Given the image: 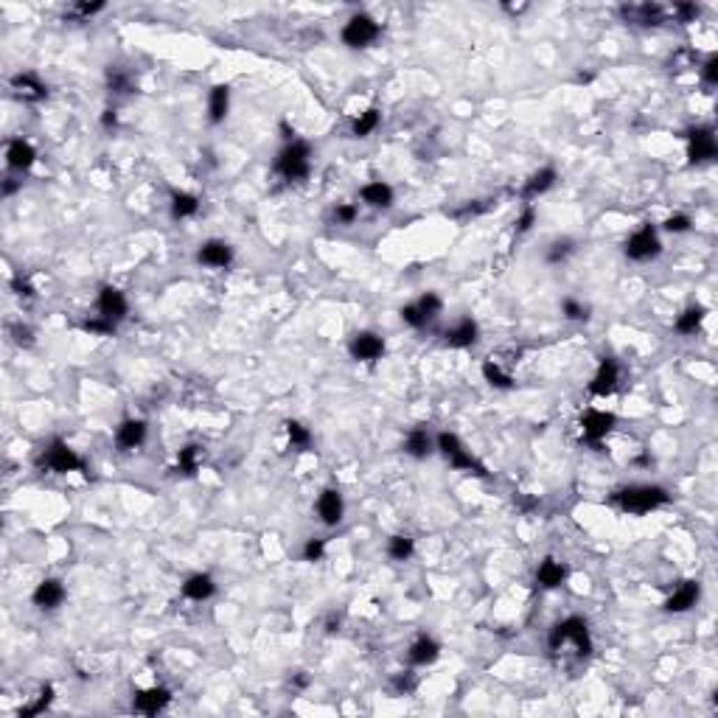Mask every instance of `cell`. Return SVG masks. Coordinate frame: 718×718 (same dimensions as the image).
Here are the masks:
<instances>
[{
    "mask_svg": "<svg viewBox=\"0 0 718 718\" xmlns=\"http://www.w3.org/2000/svg\"><path fill=\"white\" fill-rule=\"evenodd\" d=\"M438 449L444 452V458L455 466V469H463V471H474V474H485V469L463 449V444L458 441V435H452V432H444L441 438H438Z\"/></svg>",
    "mask_w": 718,
    "mask_h": 718,
    "instance_id": "obj_4",
    "label": "cell"
},
{
    "mask_svg": "<svg viewBox=\"0 0 718 718\" xmlns=\"http://www.w3.org/2000/svg\"><path fill=\"white\" fill-rule=\"evenodd\" d=\"M401 320H404L407 326H413V329H421V326H427V320L421 318V312L416 309V306H404V309H401Z\"/></svg>",
    "mask_w": 718,
    "mask_h": 718,
    "instance_id": "obj_42",
    "label": "cell"
},
{
    "mask_svg": "<svg viewBox=\"0 0 718 718\" xmlns=\"http://www.w3.org/2000/svg\"><path fill=\"white\" fill-rule=\"evenodd\" d=\"M618 502L629 514H648V510L668 502V494L657 485H632V488L618 491Z\"/></svg>",
    "mask_w": 718,
    "mask_h": 718,
    "instance_id": "obj_1",
    "label": "cell"
},
{
    "mask_svg": "<svg viewBox=\"0 0 718 718\" xmlns=\"http://www.w3.org/2000/svg\"><path fill=\"white\" fill-rule=\"evenodd\" d=\"M382 354H384V343H382L376 334H370V331H362V334H357V337L351 340V357H354V359L373 362V359H379Z\"/></svg>",
    "mask_w": 718,
    "mask_h": 718,
    "instance_id": "obj_11",
    "label": "cell"
},
{
    "mask_svg": "<svg viewBox=\"0 0 718 718\" xmlns=\"http://www.w3.org/2000/svg\"><path fill=\"white\" fill-rule=\"evenodd\" d=\"M84 331H90V334H113V331H116V323L98 315V318H93V320L84 323Z\"/></svg>",
    "mask_w": 718,
    "mask_h": 718,
    "instance_id": "obj_38",
    "label": "cell"
},
{
    "mask_svg": "<svg viewBox=\"0 0 718 718\" xmlns=\"http://www.w3.org/2000/svg\"><path fill=\"white\" fill-rule=\"evenodd\" d=\"M676 15H679V20H693L696 15H699V9L696 6H690V3H682V6H676Z\"/></svg>",
    "mask_w": 718,
    "mask_h": 718,
    "instance_id": "obj_50",
    "label": "cell"
},
{
    "mask_svg": "<svg viewBox=\"0 0 718 718\" xmlns=\"http://www.w3.org/2000/svg\"><path fill=\"white\" fill-rule=\"evenodd\" d=\"M15 188H17V182H12V180H6V185H3V194L9 196V194H15Z\"/></svg>",
    "mask_w": 718,
    "mask_h": 718,
    "instance_id": "obj_56",
    "label": "cell"
},
{
    "mask_svg": "<svg viewBox=\"0 0 718 718\" xmlns=\"http://www.w3.org/2000/svg\"><path fill=\"white\" fill-rule=\"evenodd\" d=\"M564 643H572L581 657H586V654L592 651V640H589L586 623H584L581 618H567V621H561V623L553 629V634H550V648L559 651Z\"/></svg>",
    "mask_w": 718,
    "mask_h": 718,
    "instance_id": "obj_2",
    "label": "cell"
},
{
    "mask_svg": "<svg viewBox=\"0 0 718 718\" xmlns=\"http://www.w3.org/2000/svg\"><path fill=\"white\" fill-rule=\"evenodd\" d=\"M309 155L312 152L303 141H292L289 146L281 149V155L275 160L278 174H283L286 180H303L306 174H309Z\"/></svg>",
    "mask_w": 718,
    "mask_h": 718,
    "instance_id": "obj_3",
    "label": "cell"
},
{
    "mask_svg": "<svg viewBox=\"0 0 718 718\" xmlns=\"http://www.w3.org/2000/svg\"><path fill=\"white\" fill-rule=\"evenodd\" d=\"M15 289H17V295H26V297H31L34 292H31V286L29 283H23V281H15Z\"/></svg>",
    "mask_w": 718,
    "mask_h": 718,
    "instance_id": "obj_54",
    "label": "cell"
},
{
    "mask_svg": "<svg viewBox=\"0 0 718 718\" xmlns=\"http://www.w3.org/2000/svg\"><path fill=\"white\" fill-rule=\"evenodd\" d=\"M143 438H146V424L143 421H124L118 427V435H116L121 449H135V446L143 444Z\"/></svg>",
    "mask_w": 718,
    "mask_h": 718,
    "instance_id": "obj_20",
    "label": "cell"
},
{
    "mask_svg": "<svg viewBox=\"0 0 718 718\" xmlns=\"http://www.w3.org/2000/svg\"><path fill=\"white\" fill-rule=\"evenodd\" d=\"M533 222H536V211H533V208H525L522 217L517 219V231H520V233H528V231L533 228Z\"/></svg>",
    "mask_w": 718,
    "mask_h": 718,
    "instance_id": "obj_47",
    "label": "cell"
},
{
    "mask_svg": "<svg viewBox=\"0 0 718 718\" xmlns=\"http://www.w3.org/2000/svg\"><path fill=\"white\" fill-rule=\"evenodd\" d=\"M553 182H556V171H553V169H542V171H536V174L528 180V185H525V196L545 194L547 188H553Z\"/></svg>",
    "mask_w": 718,
    "mask_h": 718,
    "instance_id": "obj_30",
    "label": "cell"
},
{
    "mask_svg": "<svg viewBox=\"0 0 718 718\" xmlns=\"http://www.w3.org/2000/svg\"><path fill=\"white\" fill-rule=\"evenodd\" d=\"M564 315L570 320H586L589 309H586V306H581V303H575V300H564Z\"/></svg>",
    "mask_w": 718,
    "mask_h": 718,
    "instance_id": "obj_43",
    "label": "cell"
},
{
    "mask_svg": "<svg viewBox=\"0 0 718 718\" xmlns=\"http://www.w3.org/2000/svg\"><path fill=\"white\" fill-rule=\"evenodd\" d=\"M564 578H567V570H564L559 561L547 559V561H542V564H539L536 581H539L545 589H556V586H561V584H564Z\"/></svg>",
    "mask_w": 718,
    "mask_h": 718,
    "instance_id": "obj_24",
    "label": "cell"
},
{
    "mask_svg": "<svg viewBox=\"0 0 718 718\" xmlns=\"http://www.w3.org/2000/svg\"><path fill=\"white\" fill-rule=\"evenodd\" d=\"M477 343V323L474 320H460L452 331H446V345L452 348H466Z\"/></svg>",
    "mask_w": 718,
    "mask_h": 718,
    "instance_id": "obj_23",
    "label": "cell"
},
{
    "mask_svg": "<svg viewBox=\"0 0 718 718\" xmlns=\"http://www.w3.org/2000/svg\"><path fill=\"white\" fill-rule=\"evenodd\" d=\"M572 250H575V247H572V242H570V239H564V242H553V244H550V253H547V261L559 264V261H564Z\"/></svg>",
    "mask_w": 718,
    "mask_h": 718,
    "instance_id": "obj_39",
    "label": "cell"
},
{
    "mask_svg": "<svg viewBox=\"0 0 718 718\" xmlns=\"http://www.w3.org/2000/svg\"><path fill=\"white\" fill-rule=\"evenodd\" d=\"M306 685H309V679H306L303 673H297V676H295V687H306Z\"/></svg>",
    "mask_w": 718,
    "mask_h": 718,
    "instance_id": "obj_55",
    "label": "cell"
},
{
    "mask_svg": "<svg viewBox=\"0 0 718 718\" xmlns=\"http://www.w3.org/2000/svg\"><path fill=\"white\" fill-rule=\"evenodd\" d=\"M699 584L696 581H685L668 600H665V609L668 611H687L690 606H696V600H699Z\"/></svg>",
    "mask_w": 718,
    "mask_h": 718,
    "instance_id": "obj_16",
    "label": "cell"
},
{
    "mask_svg": "<svg viewBox=\"0 0 718 718\" xmlns=\"http://www.w3.org/2000/svg\"><path fill=\"white\" fill-rule=\"evenodd\" d=\"M196 469H199V446L180 449V471L182 474H194Z\"/></svg>",
    "mask_w": 718,
    "mask_h": 718,
    "instance_id": "obj_37",
    "label": "cell"
},
{
    "mask_svg": "<svg viewBox=\"0 0 718 718\" xmlns=\"http://www.w3.org/2000/svg\"><path fill=\"white\" fill-rule=\"evenodd\" d=\"M214 589H217L214 578H211V575H205V572H196V575H191V578L182 584V592H185V598H191V600H205V598H211V595H214Z\"/></svg>",
    "mask_w": 718,
    "mask_h": 718,
    "instance_id": "obj_18",
    "label": "cell"
},
{
    "mask_svg": "<svg viewBox=\"0 0 718 718\" xmlns=\"http://www.w3.org/2000/svg\"><path fill=\"white\" fill-rule=\"evenodd\" d=\"M376 127H379V113H376V110H365V113L354 121V135H357V138H368Z\"/></svg>",
    "mask_w": 718,
    "mask_h": 718,
    "instance_id": "obj_33",
    "label": "cell"
},
{
    "mask_svg": "<svg viewBox=\"0 0 718 718\" xmlns=\"http://www.w3.org/2000/svg\"><path fill=\"white\" fill-rule=\"evenodd\" d=\"M618 376H621L618 362H614V359H603L600 368H598V373H595V379H592V384H589V393H595V396H609L614 387H618Z\"/></svg>",
    "mask_w": 718,
    "mask_h": 718,
    "instance_id": "obj_12",
    "label": "cell"
},
{
    "mask_svg": "<svg viewBox=\"0 0 718 718\" xmlns=\"http://www.w3.org/2000/svg\"><path fill=\"white\" fill-rule=\"evenodd\" d=\"M107 79H110V87H113L116 93H130V79H127L118 68H113V70L107 73Z\"/></svg>",
    "mask_w": 718,
    "mask_h": 718,
    "instance_id": "obj_44",
    "label": "cell"
},
{
    "mask_svg": "<svg viewBox=\"0 0 718 718\" xmlns=\"http://www.w3.org/2000/svg\"><path fill=\"white\" fill-rule=\"evenodd\" d=\"M362 199L368 205H373V208H390V205H393V191L384 182H370V185L362 188Z\"/></svg>",
    "mask_w": 718,
    "mask_h": 718,
    "instance_id": "obj_26",
    "label": "cell"
},
{
    "mask_svg": "<svg viewBox=\"0 0 718 718\" xmlns=\"http://www.w3.org/2000/svg\"><path fill=\"white\" fill-rule=\"evenodd\" d=\"M379 37V23H373L368 15H357L343 29V42L348 48H365Z\"/></svg>",
    "mask_w": 718,
    "mask_h": 718,
    "instance_id": "obj_5",
    "label": "cell"
},
{
    "mask_svg": "<svg viewBox=\"0 0 718 718\" xmlns=\"http://www.w3.org/2000/svg\"><path fill=\"white\" fill-rule=\"evenodd\" d=\"M323 553H326L323 539H309V542H306V547H303L306 561H320V559H323Z\"/></svg>",
    "mask_w": 718,
    "mask_h": 718,
    "instance_id": "obj_41",
    "label": "cell"
},
{
    "mask_svg": "<svg viewBox=\"0 0 718 718\" xmlns=\"http://www.w3.org/2000/svg\"><path fill=\"white\" fill-rule=\"evenodd\" d=\"M62 598H65V586H62L59 581H54V578L42 581V584L34 589V603H37L40 609H54V606L62 603Z\"/></svg>",
    "mask_w": 718,
    "mask_h": 718,
    "instance_id": "obj_17",
    "label": "cell"
},
{
    "mask_svg": "<svg viewBox=\"0 0 718 718\" xmlns=\"http://www.w3.org/2000/svg\"><path fill=\"white\" fill-rule=\"evenodd\" d=\"M438 643L435 640H430V637H421V640H416L413 643V648H409V662H416V665H430V662H435L438 660Z\"/></svg>",
    "mask_w": 718,
    "mask_h": 718,
    "instance_id": "obj_25",
    "label": "cell"
},
{
    "mask_svg": "<svg viewBox=\"0 0 718 718\" xmlns=\"http://www.w3.org/2000/svg\"><path fill=\"white\" fill-rule=\"evenodd\" d=\"M101 9H104V3H79V6L70 9V15H76V17H90V15L101 12Z\"/></svg>",
    "mask_w": 718,
    "mask_h": 718,
    "instance_id": "obj_48",
    "label": "cell"
},
{
    "mask_svg": "<svg viewBox=\"0 0 718 718\" xmlns=\"http://www.w3.org/2000/svg\"><path fill=\"white\" fill-rule=\"evenodd\" d=\"M581 427H584V438L592 441V444H598V441L606 438L609 430L614 427V416H611V413H603V409H589V413L584 416V421H581Z\"/></svg>",
    "mask_w": 718,
    "mask_h": 718,
    "instance_id": "obj_10",
    "label": "cell"
},
{
    "mask_svg": "<svg viewBox=\"0 0 718 718\" xmlns=\"http://www.w3.org/2000/svg\"><path fill=\"white\" fill-rule=\"evenodd\" d=\"M12 87L17 90V95H23V98H29V101H37V98H42L48 90H45V84L34 76V73H20V76H15L12 79Z\"/></svg>",
    "mask_w": 718,
    "mask_h": 718,
    "instance_id": "obj_22",
    "label": "cell"
},
{
    "mask_svg": "<svg viewBox=\"0 0 718 718\" xmlns=\"http://www.w3.org/2000/svg\"><path fill=\"white\" fill-rule=\"evenodd\" d=\"M116 121H118L116 110H104V116H101V124H104V127H116Z\"/></svg>",
    "mask_w": 718,
    "mask_h": 718,
    "instance_id": "obj_53",
    "label": "cell"
},
{
    "mask_svg": "<svg viewBox=\"0 0 718 718\" xmlns=\"http://www.w3.org/2000/svg\"><path fill=\"white\" fill-rule=\"evenodd\" d=\"M704 79H707L710 84L718 81V56H710V59L704 62Z\"/></svg>",
    "mask_w": 718,
    "mask_h": 718,
    "instance_id": "obj_49",
    "label": "cell"
},
{
    "mask_svg": "<svg viewBox=\"0 0 718 718\" xmlns=\"http://www.w3.org/2000/svg\"><path fill=\"white\" fill-rule=\"evenodd\" d=\"M387 553H390V559H396V561L409 559V556H413V539H407V536H393V539H390V545H387Z\"/></svg>",
    "mask_w": 718,
    "mask_h": 718,
    "instance_id": "obj_34",
    "label": "cell"
},
{
    "mask_svg": "<svg viewBox=\"0 0 718 718\" xmlns=\"http://www.w3.org/2000/svg\"><path fill=\"white\" fill-rule=\"evenodd\" d=\"M199 208V199L194 194H174L171 196V214L177 219H185V217H194Z\"/></svg>",
    "mask_w": 718,
    "mask_h": 718,
    "instance_id": "obj_29",
    "label": "cell"
},
{
    "mask_svg": "<svg viewBox=\"0 0 718 718\" xmlns=\"http://www.w3.org/2000/svg\"><path fill=\"white\" fill-rule=\"evenodd\" d=\"M169 690L166 687H149V690H143V693H138L135 696V710L138 712H146V715H155V712H160L166 704H169Z\"/></svg>",
    "mask_w": 718,
    "mask_h": 718,
    "instance_id": "obj_14",
    "label": "cell"
},
{
    "mask_svg": "<svg viewBox=\"0 0 718 718\" xmlns=\"http://www.w3.org/2000/svg\"><path fill=\"white\" fill-rule=\"evenodd\" d=\"M286 432H289L292 446H297V449H309L312 435H309V430H306V427H300L297 421H289V424H286Z\"/></svg>",
    "mask_w": 718,
    "mask_h": 718,
    "instance_id": "obj_36",
    "label": "cell"
},
{
    "mask_svg": "<svg viewBox=\"0 0 718 718\" xmlns=\"http://www.w3.org/2000/svg\"><path fill=\"white\" fill-rule=\"evenodd\" d=\"M660 250H662V244H660V239H657V233H654L651 225H646L643 231H637V233L626 242V256L634 258V261H648V258L660 256Z\"/></svg>",
    "mask_w": 718,
    "mask_h": 718,
    "instance_id": "obj_7",
    "label": "cell"
},
{
    "mask_svg": "<svg viewBox=\"0 0 718 718\" xmlns=\"http://www.w3.org/2000/svg\"><path fill=\"white\" fill-rule=\"evenodd\" d=\"M623 17L632 20V23H640V26H657V23H662L665 12H662L660 6L643 3V6H632V9L626 6V9H623Z\"/></svg>",
    "mask_w": 718,
    "mask_h": 718,
    "instance_id": "obj_21",
    "label": "cell"
},
{
    "mask_svg": "<svg viewBox=\"0 0 718 718\" xmlns=\"http://www.w3.org/2000/svg\"><path fill=\"white\" fill-rule=\"evenodd\" d=\"M98 315L113 320V323H118L127 315V297L116 286H104L98 292Z\"/></svg>",
    "mask_w": 718,
    "mask_h": 718,
    "instance_id": "obj_8",
    "label": "cell"
},
{
    "mask_svg": "<svg viewBox=\"0 0 718 718\" xmlns=\"http://www.w3.org/2000/svg\"><path fill=\"white\" fill-rule=\"evenodd\" d=\"M45 466L51 469V471H56V474H68V471H81L84 469V463H81V458L68 446V444H62V441H54L48 449H45Z\"/></svg>",
    "mask_w": 718,
    "mask_h": 718,
    "instance_id": "obj_6",
    "label": "cell"
},
{
    "mask_svg": "<svg viewBox=\"0 0 718 718\" xmlns=\"http://www.w3.org/2000/svg\"><path fill=\"white\" fill-rule=\"evenodd\" d=\"M228 107H231V90L225 87V84H219V87H214L211 90V121L214 124H219L225 116H228Z\"/></svg>",
    "mask_w": 718,
    "mask_h": 718,
    "instance_id": "obj_28",
    "label": "cell"
},
{
    "mask_svg": "<svg viewBox=\"0 0 718 718\" xmlns=\"http://www.w3.org/2000/svg\"><path fill=\"white\" fill-rule=\"evenodd\" d=\"M687 141H690V149H687L690 163H704L715 157V138L710 130H690Z\"/></svg>",
    "mask_w": 718,
    "mask_h": 718,
    "instance_id": "obj_9",
    "label": "cell"
},
{
    "mask_svg": "<svg viewBox=\"0 0 718 718\" xmlns=\"http://www.w3.org/2000/svg\"><path fill=\"white\" fill-rule=\"evenodd\" d=\"M665 231H671V233H685V231H690V219H687L685 214H676V217H671V219L665 222Z\"/></svg>",
    "mask_w": 718,
    "mask_h": 718,
    "instance_id": "obj_45",
    "label": "cell"
},
{
    "mask_svg": "<svg viewBox=\"0 0 718 718\" xmlns=\"http://www.w3.org/2000/svg\"><path fill=\"white\" fill-rule=\"evenodd\" d=\"M483 376H485L488 384H494V387H499V390H508V387H510V376L499 368L497 359H488V362L483 365Z\"/></svg>",
    "mask_w": 718,
    "mask_h": 718,
    "instance_id": "obj_32",
    "label": "cell"
},
{
    "mask_svg": "<svg viewBox=\"0 0 718 718\" xmlns=\"http://www.w3.org/2000/svg\"><path fill=\"white\" fill-rule=\"evenodd\" d=\"M51 696H54V690H51V687H45V690L40 693V699H37L31 707H26L20 715H23V718H29V715H37V712H42V710L51 704Z\"/></svg>",
    "mask_w": 718,
    "mask_h": 718,
    "instance_id": "obj_40",
    "label": "cell"
},
{
    "mask_svg": "<svg viewBox=\"0 0 718 718\" xmlns=\"http://www.w3.org/2000/svg\"><path fill=\"white\" fill-rule=\"evenodd\" d=\"M334 219H337L340 225H351V222L357 219V208H354V205H337Z\"/></svg>",
    "mask_w": 718,
    "mask_h": 718,
    "instance_id": "obj_46",
    "label": "cell"
},
{
    "mask_svg": "<svg viewBox=\"0 0 718 718\" xmlns=\"http://www.w3.org/2000/svg\"><path fill=\"white\" fill-rule=\"evenodd\" d=\"M15 340H17L20 345H31V331L23 329V326H17V329H15Z\"/></svg>",
    "mask_w": 718,
    "mask_h": 718,
    "instance_id": "obj_51",
    "label": "cell"
},
{
    "mask_svg": "<svg viewBox=\"0 0 718 718\" xmlns=\"http://www.w3.org/2000/svg\"><path fill=\"white\" fill-rule=\"evenodd\" d=\"M404 449H407V455H413V458H427L432 452V438L427 435V430H413L407 435Z\"/></svg>",
    "mask_w": 718,
    "mask_h": 718,
    "instance_id": "obj_27",
    "label": "cell"
},
{
    "mask_svg": "<svg viewBox=\"0 0 718 718\" xmlns=\"http://www.w3.org/2000/svg\"><path fill=\"white\" fill-rule=\"evenodd\" d=\"M701 318H704V309H701V306H690L687 312H682V315H679V320H676V331H682V334H693V331L701 326Z\"/></svg>",
    "mask_w": 718,
    "mask_h": 718,
    "instance_id": "obj_31",
    "label": "cell"
},
{
    "mask_svg": "<svg viewBox=\"0 0 718 718\" xmlns=\"http://www.w3.org/2000/svg\"><path fill=\"white\" fill-rule=\"evenodd\" d=\"M396 687L407 693V690H413V687H416V682H413V679H409V676H398V679H396Z\"/></svg>",
    "mask_w": 718,
    "mask_h": 718,
    "instance_id": "obj_52",
    "label": "cell"
},
{
    "mask_svg": "<svg viewBox=\"0 0 718 718\" xmlns=\"http://www.w3.org/2000/svg\"><path fill=\"white\" fill-rule=\"evenodd\" d=\"M231 258H233V250L225 242H208L199 247V261L205 267H228Z\"/></svg>",
    "mask_w": 718,
    "mask_h": 718,
    "instance_id": "obj_15",
    "label": "cell"
},
{
    "mask_svg": "<svg viewBox=\"0 0 718 718\" xmlns=\"http://www.w3.org/2000/svg\"><path fill=\"white\" fill-rule=\"evenodd\" d=\"M34 157H37V152H34V146L29 143V141H12L9 143V149H6V160H9V166L12 169H29L31 163H34Z\"/></svg>",
    "mask_w": 718,
    "mask_h": 718,
    "instance_id": "obj_19",
    "label": "cell"
},
{
    "mask_svg": "<svg viewBox=\"0 0 718 718\" xmlns=\"http://www.w3.org/2000/svg\"><path fill=\"white\" fill-rule=\"evenodd\" d=\"M416 309H419V312H421V318L430 323V320H435V318H438V312H441V297L430 292V295H424V297L416 303Z\"/></svg>",
    "mask_w": 718,
    "mask_h": 718,
    "instance_id": "obj_35",
    "label": "cell"
},
{
    "mask_svg": "<svg viewBox=\"0 0 718 718\" xmlns=\"http://www.w3.org/2000/svg\"><path fill=\"white\" fill-rule=\"evenodd\" d=\"M318 514L326 525H337L343 520V497L334 488H326L318 499Z\"/></svg>",
    "mask_w": 718,
    "mask_h": 718,
    "instance_id": "obj_13",
    "label": "cell"
}]
</instances>
